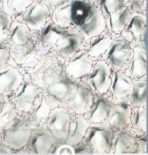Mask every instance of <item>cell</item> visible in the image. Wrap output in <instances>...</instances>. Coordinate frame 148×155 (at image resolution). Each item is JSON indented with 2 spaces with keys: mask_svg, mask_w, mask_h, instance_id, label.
<instances>
[{
  "mask_svg": "<svg viewBox=\"0 0 148 155\" xmlns=\"http://www.w3.org/2000/svg\"><path fill=\"white\" fill-rule=\"evenodd\" d=\"M10 56V45L6 42H0V68L6 65Z\"/></svg>",
  "mask_w": 148,
  "mask_h": 155,
  "instance_id": "cell-36",
  "label": "cell"
},
{
  "mask_svg": "<svg viewBox=\"0 0 148 155\" xmlns=\"http://www.w3.org/2000/svg\"><path fill=\"white\" fill-rule=\"evenodd\" d=\"M49 113V108L44 98L40 97L38 95L30 111L26 114V117L30 125L34 128L33 125L40 124V122H46Z\"/></svg>",
  "mask_w": 148,
  "mask_h": 155,
  "instance_id": "cell-22",
  "label": "cell"
},
{
  "mask_svg": "<svg viewBox=\"0 0 148 155\" xmlns=\"http://www.w3.org/2000/svg\"><path fill=\"white\" fill-rule=\"evenodd\" d=\"M113 135L112 126L107 121L91 123L82 142L90 147L92 154L109 153Z\"/></svg>",
  "mask_w": 148,
  "mask_h": 155,
  "instance_id": "cell-2",
  "label": "cell"
},
{
  "mask_svg": "<svg viewBox=\"0 0 148 155\" xmlns=\"http://www.w3.org/2000/svg\"><path fill=\"white\" fill-rule=\"evenodd\" d=\"M111 103L107 97L98 95L93 99L89 111L84 114V118L90 123H100L107 119Z\"/></svg>",
  "mask_w": 148,
  "mask_h": 155,
  "instance_id": "cell-14",
  "label": "cell"
},
{
  "mask_svg": "<svg viewBox=\"0 0 148 155\" xmlns=\"http://www.w3.org/2000/svg\"><path fill=\"white\" fill-rule=\"evenodd\" d=\"M65 32L60 30L59 26L53 23L47 25L42 34V40L48 47L55 48Z\"/></svg>",
  "mask_w": 148,
  "mask_h": 155,
  "instance_id": "cell-26",
  "label": "cell"
},
{
  "mask_svg": "<svg viewBox=\"0 0 148 155\" xmlns=\"http://www.w3.org/2000/svg\"><path fill=\"white\" fill-rule=\"evenodd\" d=\"M12 23V18L0 9V42H6Z\"/></svg>",
  "mask_w": 148,
  "mask_h": 155,
  "instance_id": "cell-32",
  "label": "cell"
},
{
  "mask_svg": "<svg viewBox=\"0 0 148 155\" xmlns=\"http://www.w3.org/2000/svg\"><path fill=\"white\" fill-rule=\"evenodd\" d=\"M19 115L12 102L6 99L0 111V129H4L11 125Z\"/></svg>",
  "mask_w": 148,
  "mask_h": 155,
  "instance_id": "cell-28",
  "label": "cell"
},
{
  "mask_svg": "<svg viewBox=\"0 0 148 155\" xmlns=\"http://www.w3.org/2000/svg\"><path fill=\"white\" fill-rule=\"evenodd\" d=\"M23 80V73L20 69L7 63L0 68V95L8 99Z\"/></svg>",
  "mask_w": 148,
  "mask_h": 155,
  "instance_id": "cell-9",
  "label": "cell"
},
{
  "mask_svg": "<svg viewBox=\"0 0 148 155\" xmlns=\"http://www.w3.org/2000/svg\"><path fill=\"white\" fill-rule=\"evenodd\" d=\"M89 74L87 82L90 89L100 95L107 93L112 81L109 65L104 61H99Z\"/></svg>",
  "mask_w": 148,
  "mask_h": 155,
  "instance_id": "cell-5",
  "label": "cell"
},
{
  "mask_svg": "<svg viewBox=\"0 0 148 155\" xmlns=\"http://www.w3.org/2000/svg\"><path fill=\"white\" fill-rule=\"evenodd\" d=\"M77 85L74 80L69 78L63 72L59 78L54 81L47 88V95L54 101L61 103L69 100L74 91Z\"/></svg>",
  "mask_w": 148,
  "mask_h": 155,
  "instance_id": "cell-11",
  "label": "cell"
},
{
  "mask_svg": "<svg viewBox=\"0 0 148 155\" xmlns=\"http://www.w3.org/2000/svg\"><path fill=\"white\" fill-rule=\"evenodd\" d=\"M0 135H1V129H0Z\"/></svg>",
  "mask_w": 148,
  "mask_h": 155,
  "instance_id": "cell-44",
  "label": "cell"
},
{
  "mask_svg": "<svg viewBox=\"0 0 148 155\" xmlns=\"http://www.w3.org/2000/svg\"><path fill=\"white\" fill-rule=\"evenodd\" d=\"M136 152V143L134 137L125 133L113 137L109 153L122 154Z\"/></svg>",
  "mask_w": 148,
  "mask_h": 155,
  "instance_id": "cell-21",
  "label": "cell"
},
{
  "mask_svg": "<svg viewBox=\"0 0 148 155\" xmlns=\"http://www.w3.org/2000/svg\"><path fill=\"white\" fill-rule=\"evenodd\" d=\"M145 106H138L136 108L134 115V126L137 129L146 131V110Z\"/></svg>",
  "mask_w": 148,
  "mask_h": 155,
  "instance_id": "cell-33",
  "label": "cell"
},
{
  "mask_svg": "<svg viewBox=\"0 0 148 155\" xmlns=\"http://www.w3.org/2000/svg\"><path fill=\"white\" fill-rule=\"evenodd\" d=\"M146 20L145 16L139 13L131 15L126 24L127 30L136 37L140 36L143 31L146 30Z\"/></svg>",
  "mask_w": 148,
  "mask_h": 155,
  "instance_id": "cell-31",
  "label": "cell"
},
{
  "mask_svg": "<svg viewBox=\"0 0 148 155\" xmlns=\"http://www.w3.org/2000/svg\"><path fill=\"white\" fill-rule=\"evenodd\" d=\"M49 15V9L46 5L36 0L33 1L23 12V23L30 30H40L45 24Z\"/></svg>",
  "mask_w": 148,
  "mask_h": 155,
  "instance_id": "cell-10",
  "label": "cell"
},
{
  "mask_svg": "<svg viewBox=\"0 0 148 155\" xmlns=\"http://www.w3.org/2000/svg\"><path fill=\"white\" fill-rule=\"evenodd\" d=\"M26 115H19L12 124L1 129L0 140L15 152L23 149L28 143L32 129Z\"/></svg>",
  "mask_w": 148,
  "mask_h": 155,
  "instance_id": "cell-1",
  "label": "cell"
},
{
  "mask_svg": "<svg viewBox=\"0 0 148 155\" xmlns=\"http://www.w3.org/2000/svg\"><path fill=\"white\" fill-rule=\"evenodd\" d=\"M94 96L89 85L83 82L77 85L76 90L69 99L68 106L78 115L86 113L91 107Z\"/></svg>",
  "mask_w": 148,
  "mask_h": 155,
  "instance_id": "cell-12",
  "label": "cell"
},
{
  "mask_svg": "<svg viewBox=\"0 0 148 155\" xmlns=\"http://www.w3.org/2000/svg\"><path fill=\"white\" fill-rule=\"evenodd\" d=\"M134 54L133 49L123 37H119L112 40L110 46L103 54L102 58L115 69L125 71L129 65Z\"/></svg>",
  "mask_w": 148,
  "mask_h": 155,
  "instance_id": "cell-4",
  "label": "cell"
},
{
  "mask_svg": "<svg viewBox=\"0 0 148 155\" xmlns=\"http://www.w3.org/2000/svg\"><path fill=\"white\" fill-rule=\"evenodd\" d=\"M90 124L84 117L81 115L77 116L72 120H71L68 136L65 142L72 147L81 143Z\"/></svg>",
  "mask_w": 148,
  "mask_h": 155,
  "instance_id": "cell-20",
  "label": "cell"
},
{
  "mask_svg": "<svg viewBox=\"0 0 148 155\" xmlns=\"http://www.w3.org/2000/svg\"><path fill=\"white\" fill-rule=\"evenodd\" d=\"M30 37V29L26 24L19 21H12L6 42L11 48L21 47L29 42Z\"/></svg>",
  "mask_w": 148,
  "mask_h": 155,
  "instance_id": "cell-18",
  "label": "cell"
},
{
  "mask_svg": "<svg viewBox=\"0 0 148 155\" xmlns=\"http://www.w3.org/2000/svg\"><path fill=\"white\" fill-rule=\"evenodd\" d=\"M93 5L88 1L73 0L71 7V21L75 27L79 24L88 14Z\"/></svg>",
  "mask_w": 148,
  "mask_h": 155,
  "instance_id": "cell-27",
  "label": "cell"
},
{
  "mask_svg": "<svg viewBox=\"0 0 148 155\" xmlns=\"http://www.w3.org/2000/svg\"><path fill=\"white\" fill-rule=\"evenodd\" d=\"M71 116L66 110L56 108L51 111L46 120V127L55 139L65 141L68 136Z\"/></svg>",
  "mask_w": 148,
  "mask_h": 155,
  "instance_id": "cell-6",
  "label": "cell"
},
{
  "mask_svg": "<svg viewBox=\"0 0 148 155\" xmlns=\"http://www.w3.org/2000/svg\"><path fill=\"white\" fill-rule=\"evenodd\" d=\"M76 28L86 39L101 35L106 28V22L100 11L93 4L88 14Z\"/></svg>",
  "mask_w": 148,
  "mask_h": 155,
  "instance_id": "cell-8",
  "label": "cell"
},
{
  "mask_svg": "<svg viewBox=\"0 0 148 155\" xmlns=\"http://www.w3.org/2000/svg\"><path fill=\"white\" fill-rule=\"evenodd\" d=\"M134 87L130 95L135 104L138 106H145L146 104V80H133Z\"/></svg>",
  "mask_w": 148,
  "mask_h": 155,
  "instance_id": "cell-30",
  "label": "cell"
},
{
  "mask_svg": "<svg viewBox=\"0 0 148 155\" xmlns=\"http://www.w3.org/2000/svg\"><path fill=\"white\" fill-rule=\"evenodd\" d=\"M131 108L126 102L111 105L106 120L111 126L123 128L130 122Z\"/></svg>",
  "mask_w": 148,
  "mask_h": 155,
  "instance_id": "cell-15",
  "label": "cell"
},
{
  "mask_svg": "<svg viewBox=\"0 0 148 155\" xmlns=\"http://www.w3.org/2000/svg\"><path fill=\"white\" fill-rule=\"evenodd\" d=\"M13 151L6 145H5L0 140V154H12Z\"/></svg>",
  "mask_w": 148,
  "mask_h": 155,
  "instance_id": "cell-40",
  "label": "cell"
},
{
  "mask_svg": "<svg viewBox=\"0 0 148 155\" xmlns=\"http://www.w3.org/2000/svg\"><path fill=\"white\" fill-rule=\"evenodd\" d=\"M133 87L134 84L131 78L120 71L114 70L109 87L114 97L122 99L130 95Z\"/></svg>",
  "mask_w": 148,
  "mask_h": 155,
  "instance_id": "cell-17",
  "label": "cell"
},
{
  "mask_svg": "<svg viewBox=\"0 0 148 155\" xmlns=\"http://www.w3.org/2000/svg\"><path fill=\"white\" fill-rule=\"evenodd\" d=\"M129 4L134 9H138L142 7L146 0H128Z\"/></svg>",
  "mask_w": 148,
  "mask_h": 155,
  "instance_id": "cell-39",
  "label": "cell"
},
{
  "mask_svg": "<svg viewBox=\"0 0 148 155\" xmlns=\"http://www.w3.org/2000/svg\"><path fill=\"white\" fill-rule=\"evenodd\" d=\"M90 39L85 53L88 55L95 58L104 54L112 42L111 38L108 35H99Z\"/></svg>",
  "mask_w": 148,
  "mask_h": 155,
  "instance_id": "cell-23",
  "label": "cell"
},
{
  "mask_svg": "<svg viewBox=\"0 0 148 155\" xmlns=\"http://www.w3.org/2000/svg\"><path fill=\"white\" fill-rule=\"evenodd\" d=\"M82 35L74 31H70L64 34L55 48L56 51L63 56H73L83 45Z\"/></svg>",
  "mask_w": 148,
  "mask_h": 155,
  "instance_id": "cell-16",
  "label": "cell"
},
{
  "mask_svg": "<svg viewBox=\"0 0 148 155\" xmlns=\"http://www.w3.org/2000/svg\"><path fill=\"white\" fill-rule=\"evenodd\" d=\"M131 12L127 7H123L116 12L109 15L108 25L110 30L118 33L125 28L130 18Z\"/></svg>",
  "mask_w": 148,
  "mask_h": 155,
  "instance_id": "cell-24",
  "label": "cell"
},
{
  "mask_svg": "<svg viewBox=\"0 0 148 155\" xmlns=\"http://www.w3.org/2000/svg\"><path fill=\"white\" fill-rule=\"evenodd\" d=\"M73 0L65 1L62 4L56 6L52 15L53 23L60 27H68L72 23L71 7Z\"/></svg>",
  "mask_w": 148,
  "mask_h": 155,
  "instance_id": "cell-25",
  "label": "cell"
},
{
  "mask_svg": "<svg viewBox=\"0 0 148 155\" xmlns=\"http://www.w3.org/2000/svg\"><path fill=\"white\" fill-rule=\"evenodd\" d=\"M124 0H100L101 10L109 16L124 7Z\"/></svg>",
  "mask_w": 148,
  "mask_h": 155,
  "instance_id": "cell-34",
  "label": "cell"
},
{
  "mask_svg": "<svg viewBox=\"0 0 148 155\" xmlns=\"http://www.w3.org/2000/svg\"><path fill=\"white\" fill-rule=\"evenodd\" d=\"M32 0H2L1 9L11 18L23 13Z\"/></svg>",
  "mask_w": 148,
  "mask_h": 155,
  "instance_id": "cell-29",
  "label": "cell"
},
{
  "mask_svg": "<svg viewBox=\"0 0 148 155\" xmlns=\"http://www.w3.org/2000/svg\"><path fill=\"white\" fill-rule=\"evenodd\" d=\"M38 91L29 73H23V80L20 86L8 99L12 102L19 115H25L30 111Z\"/></svg>",
  "mask_w": 148,
  "mask_h": 155,
  "instance_id": "cell-3",
  "label": "cell"
},
{
  "mask_svg": "<svg viewBox=\"0 0 148 155\" xmlns=\"http://www.w3.org/2000/svg\"><path fill=\"white\" fill-rule=\"evenodd\" d=\"M2 8V0H0V9Z\"/></svg>",
  "mask_w": 148,
  "mask_h": 155,
  "instance_id": "cell-43",
  "label": "cell"
},
{
  "mask_svg": "<svg viewBox=\"0 0 148 155\" xmlns=\"http://www.w3.org/2000/svg\"><path fill=\"white\" fill-rule=\"evenodd\" d=\"M5 100L6 99L2 96L0 95V111L3 107V105L4 104V102L5 101Z\"/></svg>",
  "mask_w": 148,
  "mask_h": 155,
  "instance_id": "cell-42",
  "label": "cell"
},
{
  "mask_svg": "<svg viewBox=\"0 0 148 155\" xmlns=\"http://www.w3.org/2000/svg\"><path fill=\"white\" fill-rule=\"evenodd\" d=\"M136 152L138 153L146 154V139L145 136L139 137L137 139Z\"/></svg>",
  "mask_w": 148,
  "mask_h": 155,
  "instance_id": "cell-37",
  "label": "cell"
},
{
  "mask_svg": "<svg viewBox=\"0 0 148 155\" xmlns=\"http://www.w3.org/2000/svg\"><path fill=\"white\" fill-rule=\"evenodd\" d=\"M77 149H75V153L77 154H92L90 147L88 145L82 143L81 145H77L75 146Z\"/></svg>",
  "mask_w": 148,
  "mask_h": 155,
  "instance_id": "cell-38",
  "label": "cell"
},
{
  "mask_svg": "<svg viewBox=\"0 0 148 155\" xmlns=\"http://www.w3.org/2000/svg\"><path fill=\"white\" fill-rule=\"evenodd\" d=\"M52 6H57L64 3L66 0H45Z\"/></svg>",
  "mask_w": 148,
  "mask_h": 155,
  "instance_id": "cell-41",
  "label": "cell"
},
{
  "mask_svg": "<svg viewBox=\"0 0 148 155\" xmlns=\"http://www.w3.org/2000/svg\"><path fill=\"white\" fill-rule=\"evenodd\" d=\"M93 68V63L87 54L77 51L65 67V73L71 79H77L89 74Z\"/></svg>",
  "mask_w": 148,
  "mask_h": 155,
  "instance_id": "cell-13",
  "label": "cell"
},
{
  "mask_svg": "<svg viewBox=\"0 0 148 155\" xmlns=\"http://www.w3.org/2000/svg\"><path fill=\"white\" fill-rule=\"evenodd\" d=\"M56 139L47 127H36L32 129L29 140L24 147L31 154L49 153Z\"/></svg>",
  "mask_w": 148,
  "mask_h": 155,
  "instance_id": "cell-7",
  "label": "cell"
},
{
  "mask_svg": "<svg viewBox=\"0 0 148 155\" xmlns=\"http://www.w3.org/2000/svg\"><path fill=\"white\" fill-rule=\"evenodd\" d=\"M134 54L129 65L126 69L125 74L130 78L138 79L146 75V55L139 47L133 49Z\"/></svg>",
  "mask_w": 148,
  "mask_h": 155,
  "instance_id": "cell-19",
  "label": "cell"
},
{
  "mask_svg": "<svg viewBox=\"0 0 148 155\" xmlns=\"http://www.w3.org/2000/svg\"><path fill=\"white\" fill-rule=\"evenodd\" d=\"M49 153L56 155H74L75 154L74 147L67 143H54L50 149Z\"/></svg>",
  "mask_w": 148,
  "mask_h": 155,
  "instance_id": "cell-35",
  "label": "cell"
}]
</instances>
